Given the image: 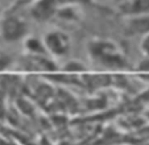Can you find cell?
<instances>
[{"instance_id": "obj_1", "label": "cell", "mask_w": 149, "mask_h": 145, "mask_svg": "<svg viewBox=\"0 0 149 145\" xmlns=\"http://www.w3.org/2000/svg\"><path fill=\"white\" fill-rule=\"evenodd\" d=\"M87 50L91 58L103 66L121 67L125 63V56L113 40L93 38L87 44Z\"/></svg>"}, {"instance_id": "obj_2", "label": "cell", "mask_w": 149, "mask_h": 145, "mask_svg": "<svg viewBox=\"0 0 149 145\" xmlns=\"http://www.w3.org/2000/svg\"><path fill=\"white\" fill-rule=\"evenodd\" d=\"M28 21L19 12L12 9L3 13V17L0 20V36L6 42L15 44L23 41L28 36Z\"/></svg>"}, {"instance_id": "obj_3", "label": "cell", "mask_w": 149, "mask_h": 145, "mask_svg": "<svg viewBox=\"0 0 149 145\" xmlns=\"http://www.w3.org/2000/svg\"><path fill=\"white\" fill-rule=\"evenodd\" d=\"M42 42L46 53L53 58H62L70 53L71 38L66 32L61 29H53L44 34Z\"/></svg>"}, {"instance_id": "obj_4", "label": "cell", "mask_w": 149, "mask_h": 145, "mask_svg": "<svg viewBox=\"0 0 149 145\" xmlns=\"http://www.w3.org/2000/svg\"><path fill=\"white\" fill-rule=\"evenodd\" d=\"M59 9L58 0H32L29 4V16L36 22H49L57 17Z\"/></svg>"}, {"instance_id": "obj_5", "label": "cell", "mask_w": 149, "mask_h": 145, "mask_svg": "<svg viewBox=\"0 0 149 145\" xmlns=\"http://www.w3.org/2000/svg\"><path fill=\"white\" fill-rule=\"evenodd\" d=\"M124 34L128 37H144L149 33V15H135L125 16Z\"/></svg>"}, {"instance_id": "obj_6", "label": "cell", "mask_w": 149, "mask_h": 145, "mask_svg": "<svg viewBox=\"0 0 149 145\" xmlns=\"http://www.w3.org/2000/svg\"><path fill=\"white\" fill-rule=\"evenodd\" d=\"M120 9L124 16L149 15V0H125Z\"/></svg>"}, {"instance_id": "obj_7", "label": "cell", "mask_w": 149, "mask_h": 145, "mask_svg": "<svg viewBox=\"0 0 149 145\" xmlns=\"http://www.w3.org/2000/svg\"><path fill=\"white\" fill-rule=\"evenodd\" d=\"M23 45L25 52L29 56L33 57H40V56H48L45 50V46H44V42L42 38H38L37 36H26L23 40Z\"/></svg>"}, {"instance_id": "obj_8", "label": "cell", "mask_w": 149, "mask_h": 145, "mask_svg": "<svg viewBox=\"0 0 149 145\" xmlns=\"http://www.w3.org/2000/svg\"><path fill=\"white\" fill-rule=\"evenodd\" d=\"M59 7H75V8H82L93 4V0H58Z\"/></svg>"}, {"instance_id": "obj_9", "label": "cell", "mask_w": 149, "mask_h": 145, "mask_svg": "<svg viewBox=\"0 0 149 145\" xmlns=\"http://www.w3.org/2000/svg\"><path fill=\"white\" fill-rule=\"evenodd\" d=\"M140 50L144 54L145 58H149V33L145 34L144 37H141L140 41Z\"/></svg>"}, {"instance_id": "obj_10", "label": "cell", "mask_w": 149, "mask_h": 145, "mask_svg": "<svg viewBox=\"0 0 149 145\" xmlns=\"http://www.w3.org/2000/svg\"><path fill=\"white\" fill-rule=\"evenodd\" d=\"M9 63H11V58H9L8 56H6V54L0 56V70L7 69V66H8Z\"/></svg>"}, {"instance_id": "obj_11", "label": "cell", "mask_w": 149, "mask_h": 145, "mask_svg": "<svg viewBox=\"0 0 149 145\" xmlns=\"http://www.w3.org/2000/svg\"><path fill=\"white\" fill-rule=\"evenodd\" d=\"M137 69L144 70V71H149V58H145L140 65L137 66Z\"/></svg>"}, {"instance_id": "obj_12", "label": "cell", "mask_w": 149, "mask_h": 145, "mask_svg": "<svg viewBox=\"0 0 149 145\" xmlns=\"http://www.w3.org/2000/svg\"><path fill=\"white\" fill-rule=\"evenodd\" d=\"M3 13H4V11H3V8H1V4H0V20L3 17Z\"/></svg>"}, {"instance_id": "obj_13", "label": "cell", "mask_w": 149, "mask_h": 145, "mask_svg": "<svg viewBox=\"0 0 149 145\" xmlns=\"http://www.w3.org/2000/svg\"><path fill=\"white\" fill-rule=\"evenodd\" d=\"M24 1H32V0H24Z\"/></svg>"}]
</instances>
